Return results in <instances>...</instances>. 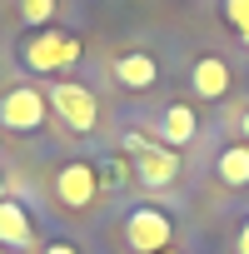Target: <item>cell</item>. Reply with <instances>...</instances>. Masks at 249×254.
<instances>
[{
  "label": "cell",
  "instance_id": "277c9868",
  "mask_svg": "<svg viewBox=\"0 0 249 254\" xmlns=\"http://www.w3.org/2000/svg\"><path fill=\"white\" fill-rule=\"evenodd\" d=\"M50 110L65 120V130H75V135H90L95 120H100V105H95L90 85H80V80H55L50 85Z\"/></svg>",
  "mask_w": 249,
  "mask_h": 254
},
{
  "label": "cell",
  "instance_id": "5b68a950",
  "mask_svg": "<svg viewBox=\"0 0 249 254\" xmlns=\"http://www.w3.org/2000/svg\"><path fill=\"white\" fill-rule=\"evenodd\" d=\"M45 115H50V100L40 90H30V85H15V90L0 95V125L15 130V135H35L45 125Z\"/></svg>",
  "mask_w": 249,
  "mask_h": 254
},
{
  "label": "cell",
  "instance_id": "7a4b0ae2",
  "mask_svg": "<svg viewBox=\"0 0 249 254\" xmlns=\"http://www.w3.org/2000/svg\"><path fill=\"white\" fill-rule=\"evenodd\" d=\"M20 60H25V70H35V75H55V70H65V65L80 60V40L65 35V30H40V35H30V40L20 45Z\"/></svg>",
  "mask_w": 249,
  "mask_h": 254
},
{
  "label": "cell",
  "instance_id": "7c38bea8",
  "mask_svg": "<svg viewBox=\"0 0 249 254\" xmlns=\"http://www.w3.org/2000/svg\"><path fill=\"white\" fill-rule=\"evenodd\" d=\"M20 15H25V25H50L55 20V0H20Z\"/></svg>",
  "mask_w": 249,
  "mask_h": 254
},
{
  "label": "cell",
  "instance_id": "ba28073f",
  "mask_svg": "<svg viewBox=\"0 0 249 254\" xmlns=\"http://www.w3.org/2000/svg\"><path fill=\"white\" fill-rule=\"evenodd\" d=\"M110 75H115L124 90H150V85L160 80V65H155V55H145V50H124V55H115Z\"/></svg>",
  "mask_w": 249,
  "mask_h": 254
},
{
  "label": "cell",
  "instance_id": "ffe728a7",
  "mask_svg": "<svg viewBox=\"0 0 249 254\" xmlns=\"http://www.w3.org/2000/svg\"><path fill=\"white\" fill-rule=\"evenodd\" d=\"M160 254H175V249H160Z\"/></svg>",
  "mask_w": 249,
  "mask_h": 254
},
{
  "label": "cell",
  "instance_id": "e0dca14e",
  "mask_svg": "<svg viewBox=\"0 0 249 254\" xmlns=\"http://www.w3.org/2000/svg\"><path fill=\"white\" fill-rule=\"evenodd\" d=\"M239 135H244V140H249V110H244V115H239Z\"/></svg>",
  "mask_w": 249,
  "mask_h": 254
},
{
  "label": "cell",
  "instance_id": "8fae6325",
  "mask_svg": "<svg viewBox=\"0 0 249 254\" xmlns=\"http://www.w3.org/2000/svg\"><path fill=\"white\" fill-rule=\"evenodd\" d=\"M214 175H219V185L244 190V185H249V140L224 145V150H219V160H214Z\"/></svg>",
  "mask_w": 249,
  "mask_h": 254
},
{
  "label": "cell",
  "instance_id": "ac0fdd59",
  "mask_svg": "<svg viewBox=\"0 0 249 254\" xmlns=\"http://www.w3.org/2000/svg\"><path fill=\"white\" fill-rule=\"evenodd\" d=\"M0 199H5V175H0Z\"/></svg>",
  "mask_w": 249,
  "mask_h": 254
},
{
  "label": "cell",
  "instance_id": "2e32d148",
  "mask_svg": "<svg viewBox=\"0 0 249 254\" xmlns=\"http://www.w3.org/2000/svg\"><path fill=\"white\" fill-rule=\"evenodd\" d=\"M40 254H80V249H75V244H45Z\"/></svg>",
  "mask_w": 249,
  "mask_h": 254
},
{
  "label": "cell",
  "instance_id": "8992f818",
  "mask_svg": "<svg viewBox=\"0 0 249 254\" xmlns=\"http://www.w3.org/2000/svg\"><path fill=\"white\" fill-rule=\"evenodd\" d=\"M95 194H100V170L95 165H85V160L60 165V175H55V204L60 209H90Z\"/></svg>",
  "mask_w": 249,
  "mask_h": 254
},
{
  "label": "cell",
  "instance_id": "9c48e42d",
  "mask_svg": "<svg viewBox=\"0 0 249 254\" xmlns=\"http://www.w3.org/2000/svg\"><path fill=\"white\" fill-rule=\"evenodd\" d=\"M194 135H199V120H194V110H189V105H170V110L160 115V145L185 150Z\"/></svg>",
  "mask_w": 249,
  "mask_h": 254
},
{
  "label": "cell",
  "instance_id": "30bf717a",
  "mask_svg": "<svg viewBox=\"0 0 249 254\" xmlns=\"http://www.w3.org/2000/svg\"><path fill=\"white\" fill-rule=\"evenodd\" d=\"M30 239H35V224H30L25 204L0 199V244H5V249H25Z\"/></svg>",
  "mask_w": 249,
  "mask_h": 254
},
{
  "label": "cell",
  "instance_id": "9a60e30c",
  "mask_svg": "<svg viewBox=\"0 0 249 254\" xmlns=\"http://www.w3.org/2000/svg\"><path fill=\"white\" fill-rule=\"evenodd\" d=\"M234 249H239V254H249V219L239 224V239H234Z\"/></svg>",
  "mask_w": 249,
  "mask_h": 254
},
{
  "label": "cell",
  "instance_id": "4fadbf2b",
  "mask_svg": "<svg viewBox=\"0 0 249 254\" xmlns=\"http://www.w3.org/2000/svg\"><path fill=\"white\" fill-rule=\"evenodd\" d=\"M100 175H105V185H124V180H130V175H135V165L115 155V160H105V165H100Z\"/></svg>",
  "mask_w": 249,
  "mask_h": 254
},
{
  "label": "cell",
  "instance_id": "d6986e66",
  "mask_svg": "<svg viewBox=\"0 0 249 254\" xmlns=\"http://www.w3.org/2000/svg\"><path fill=\"white\" fill-rule=\"evenodd\" d=\"M239 40H244V45H249V30H239Z\"/></svg>",
  "mask_w": 249,
  "mask_h": 254
},
{
  "label": "cell",
  "instance_id": "6da1fadb",
  "mask_svg": "<svg viewBox=\"0 0 249 254\" xmlns=\"http://www.w3.org/2000/svg\"><path fill=\"white\" fill-rule=\"evenodd\" d=\"M124 155H130L135 180H140L145 190H165V185L180 180V155H175L170 145H160V140H145L140 130L124 135Z\"/></svg>",
  "mask_w": 249,
  "mask_h": 254
},
{
  "label": "cell",
  "instance_id": "44dd1931",
  "mask_svg": "<svg viewBox=\"0 0 249 254\" xmlns=\"http://www.w3.org/2000/svg\"><path fill=\"white\" fill-rule=\"evenodd\" d=\"M0 254H5V244H0Z\"/></svg>",
  "mask_w": 249,
  "mask_h": 254
},
{
  "label": "cell",
  "instance_id": "3957f363",
  "mask_svg": "<svg viewBox=\"0 0 249 254\" xmlns=\"http://www.w3.org/2000/svg\"><path fill=\"white\" fill-rule=\"evenodd\" d=\"M170 239H175V219L165 209L140 204V209L124 214V244H130V254H160V249H170Z\"/></svg>",
  "mask_w": 249,
  "mask_h": 254
},
{
  "label": "cell",
  "instance_id": "5bb4252c",
  "mask_svg": "<svg viewBox=\"0 0 249 254\" xmlns=\"http://www.w3.org/2000/svg\"><path fill=\"white\" fill-rule=\"evenodd\" d=\"M224 20L234 30H249V0H224Z\"/></svg>",
  "mask_w": 249,
  "mask_h": 254
},
{
  "label": "cell",
  "instance_id": "52a82bcc",
  "mask_svg": "<svg viewBox=\"0 0 249 254\" xmlns=\"http://www.w3.org/2000/svg\"><path fill=\"white\" fill-rule=\"evenodd\" d=\"M189 85H194L199 100H224L229 85H234V75H229V65H224L219 55H199L194 70H189Z\"/></svg>",
  "mask_w": 249,
  "mask_h": 254
}]
</instances>
